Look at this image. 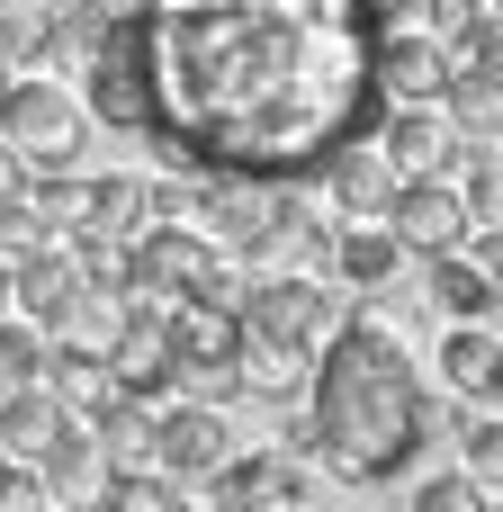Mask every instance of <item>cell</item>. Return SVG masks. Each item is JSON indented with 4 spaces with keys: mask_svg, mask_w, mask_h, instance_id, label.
<instances>
[{
    "mask_svg": "<svg viewBox=\"0 0 503 512\" xmlns=\"http://www.w3.org/2000/svg\"><path fill=\"white\" fill-rule=\"evenodd\" d=\"M441 117H450L459 135L495 144V135H503V72H495V63H450V90H441Z\"/></svg>",
    "mask_w": 503,
    "mask_h": 512,
    "instance_id": "obj_19",
    "label": "cell"
},
{
    "mask_svg": "<svg viewBox=\"0 0 503 512\" xmlns=\"http://www.w3.org/2000/svg\"><path fill=\"white\" fill-rule=\"evenodd\" d=\"M9 504H45V477L9 468V450H0V512H9Z\"/></svg>",
    "mask_w": 503,
    "mask_h": 512,
    "instance_id": "obj_29",
    "label": "cell"
},
{
    "mask_svg": "<svg viewBox=\"0 0 503 512\" xmlns=\"http://www.w3.org/2000/svg\"><path fill=\"white\" fill-rule=\"evenodd\" d=\"M0 81H9V63H0Z\"/></svg>",
    "mask_w": 503,
    "mask_h": 512,
    "instance_id": "obj_32",
    "label": "cell"
},
{
    "mask_svg": "<svg viewBox=\"0 0 503 512\" xmlns=\"http://www.w3.org/2000/svg\"><path fill=\"white\" fill-rule=\"evenodd\" d=\"M387 234L423 261V252L468 243L477 225H468V198H459V180H450V171H405V180H396V198H387Z\"/></svg>",
    "mask_w": 503,
    "mask_h": 512,
    "instance_id": "obj_5",
    "label": "cell"
},
{
    "mask_svg": "<svg viewBox=\"0 0 503 512\" xmlns=\"http://www.w3.org/2000/svg\"><path fill=\"white\" fill-rule=\"evenodd\" d=\"M9 297H18V315H27V324L63 333V324H72V306L90 297V279H81V261H72L63 243H36L27 261H9Z\"/></svg>",
    "mask_w": 503,
    "mask_h": 512,
    "instance_id": "obj_8",
    "label": "cell"
},
{
    "mask_svg": "<svg viewBox=\"0 0 503 512\" xmlns=\"http://www.w3.org/2000/svg\"><path fill=\"white\" fill-rule=\"evenodd\" d=\"M495 153H503V135H495Z\"/></svg>",
    "mask_w": 503,
    "mask_h": 512,
    "instance_id": "obj_33",
    "label": "cell"
},
{
    "mask_svg": "<svg viewBox=\"0 0 503 512\" xmlns=\"http://www.w3.org/2000/svg\"><path fill=\"white\" fill-rule=\"evenodd\" d=\"M486 324H495V333H503V288H495V306H486Z\"/></svg>",
    "mask_w": 503,
    "mask_h": 512,
    "instance_id": "obj_31",
    "label": "cell"
},
{
    "mask_svg": "<svg viewBox=\"0 0 503 512\" xmlns=\"http://www.w3.org/2000/svg\"><path fill=\"white\" fill-rule=\"evenodd\" d=\"M27 180H36V171H27V144H9V135H0V207H9V198H27Z\"/></svg>",
    "mask_w": 503,
    "mask_h": 512,
    "instance_id": "obj_28",
    "label": "cell"
},
{
    "mask_svg": "<svg viewBox=\"0 0 503 512\" xmlns=\"http://www.w3.org/2000/svg\"><path fill=\"white\" fill-rule=\"evenodd\" d=\"M243 441H234V423H225V405H162L153 414V468H171L180 486H207L225 459H234Z\"/></svg>",
    "mask_w": 503,
    "mask_h": 512,
    "instance_id": "obj_6",
    "label": "cell"
},
{
    "mask_svg": "<svg viewBox=\"0 0 503 512\" xmlns=\"http://www.w3.org/2000/svg\"><path fill=\"white\" fill-rule=\"evenodd\" d=\"M414 504H423V512H477V504H486V486H477L468 468H450V477H423Z\"/></svg>",
    "mask_w": 503,
    "mask_h": 512,
    "instance_id": "obj_26",
    "label": "cell"
},
{
    "mask_svg": "<svg viewBox=\"0 0 503 512\" xmlns=\"http://www.w3.org/2000/svg\"><path fill=\"white\" fill-rule=\"evenodd\" d=\"M306 423H315L324 468H342L351 486H396V477L423 459V441H432V396H423L414 351H405L387 324L342 315V324L315 342Z\"/></svg>",
    "mask_w": 503,
    "mask_h": 512,
    "instance_id": "obj_2",
    "label": "cell"
},
{
    "mask_svg": "<svg viewBox=\"0 0 503 512\" xmlns=\"http://www.w3.org/2000/svg\"><path fill=\"white\" fill-rule=\"evenodd\" d=\"M450 63H459V54H450L432 27H405V18L378 27V90H387V99H441V90H450Z\"/></svg>",
    "mask_w": 503,
    "mask_h": 512,
    "instance_id": "obj_9",
    "label": "cell"
},
{
    "mask_svg": "<svg viewBox=\"0 0 503 512\" xmlns=\"http://www.w3.org/2000/svg\"><path fill=\"white\" fill-rule=\"evenodd\" d=\"M432 369H441V387H450L459 405H495V387H503V333L486 324V315L450 324L441 351H432Z\"/></svg>",
    "mask_w": 503,
    "mask_h": 512,
    "instance_id": "obj_13",
    "label": "cell"
},
{
    "mask_svg": "<svg viewBox=\"0 0 503 512\" xmlns=\"http://www.w3.org/2000/svg\"><path fill=\"white\" fill-rule=\"evenodd\" d=\"M495 270L468 252V243H450V252H423V306H441L450 324H468V315H486L495 306Z\"/></svg>",
    "mask_w": 503,
    "mask_h": 512,
    "instance_id": "obj_15",
    "label": "cell"
},
{
    "mask_svg": "<svg viewBox=\"0 0 503 512\" xmlns=\"http://www.w3.org/2000/svg\"><path fill=\"white\" fill-rule=\"evenodd\" d=\"M45 387H54V396H63V414H81V423L117 396V378H108V360H99L90 342H63V351L45 342Z\"/></svg>",
    "mask_w": 503,
    "mask_h": 512,
    "instance_id": "obj_20",
    "label": "cell"
},
{
    "mask_svg": "<svg viewBox=\"0 0 503 512\" xmlns=\"http://www.w3.org/2000/svg\"><path fill=\"white\" fill-rule=\"evenodd\" d=\"M0 135L36 153V144H81L90 126H81V108H72L63 81H18V72H9V81H0Z\"/></svg>",
    "mask_w": 503,
    "mask_h": 512,
    "instance_id": "obj_11",
    "label": "cell"
},
{
    "mask_svg": "<svg viewBox=\"0 0 503 512\" xmlns=\"http://www.w3.org/2000/svg\"><path fill=\"white\" fill-rule=\"evenodd\" d=\"M81 99H90V126L144 135V72H135V54H126V27H108L99 54L81 63Z\"/></svg>",
    "mask_w": 503,
    "mask_h": 512,
    "instance_id": "obj_7",
    "label": "cell"
},
{
    "mask_svg": "<svg viewBox=\"0 0 503 512\" xmlns=\"http://www.w3.org/2000/svg\"><path fill=\"white\" fill-rule=\"evenodd\" d=\"M207 486H216V504H297L306 495V468L288 450H234Z\"/></svg>",
    "mask_w": 503,
    "mask_h": 512,
    "instance_id": "obj_16",
    "label": "cell"
},
{
    "mask_svg": "<svg viewBox=\"0 0 503 512\" xmlns=\"http://www.w3.org/2000/svg\"><path fill=\"white\" fill-rule=\"evenodd\" d=\"M360 9H369L378 27H396V18H414V0H360Z\"/></svg>",
    "mask_w": 503,
    "mask_h": 512,
    "instance_id": "obj_30",
    "label": "cell"
},
{
    "mask_svg": "<svg viewBox=\"0 0 503 512\" xmlns=\"http://www.w3.org/2000/svg\"><path fill=\"white\" fill-rule=\"evenodd\" d=\"M81 234H144V180H81Z\"/></svg>",
    "mask_w": 503,
    "mask_h": 512,
    "instance_id": "obj_21",
    "label": "cell"
},
{
    "mask_svg": "<svg viewBox=\"0 0 503 512\" xmlns=\"http://www.w3.org/2000/svg\"><path fill=\"white\" fill-rule=\"evenodd\" d=\"M459 468L503 495V405H459Z\"/></svg>",
    "mask_w": 503,
    "mask_h": 512,
    "instance_id": "obj_23",
    "label": "cell"
},
{
    "mask_svg": "<svg viewBox=\"0 0 503 512\" xmlns=\"http://www.w3.org/2000/svg\"><path fill=\"white\" fill-rule=\"evenodd\" d=\"M45 45H54V9L0 0V63H9V72H27V63H45Z\"/></svg>",
    "mask_w": 503,
    "mask_h": 512,
    "instance_id": "obj_24",
    "label": "cell"
},
{
    "mask_svg": "<svg viewBox=\"0 0 503 512\" xmlns=\"http://www.w3.org/2000/svg\"><path fill=\"white\" fill-rule=\"evenodd\" d=\"M234 306H243V324H252V333H279V342H306V351L351 315V297L315 288L306 270H261L252 288H234Z\"/></svg>",
    "mask_w": 503,
    "mask_h": 512,
    "instance_id": "obj_4",
    "label": "cell"
},
{
    "mask_svg": "<svg viewBox=\"0 0 503 512\" xmlns=\"http://www.w3.org/2000/svg\"><path fill=\"white\" fill-rule=\"evenodd\" d=\"M144 135L162 171L297 180L378 126V18L360 0H135Z\"/></svg>",
    "mask_w": 503,
    "mask_h": 512,
    "instance_id": "obj_1",
    "label": "cell"
},
{
    "mask_svg": "<svg viewBox=\"0 0 503 512\" xmlns=\"http://www.w3.org/2000/svg\"><path fill=\"white\" fill-rule=\"evenodd\" d=\"M36 477H45V495H72V504H108V477H117V450L72 414L45 450H36Z\"/></svg>",
    "mask_w": 503,
    "mask_h": 512,
    "instance_id": "obj_10",
    "label": "cell"
},
{
    "mask_svg": "<svg viewBox=\"0 0 503 512\" xmlns=\"http://www.w3.org/2000/svg\"><path fill=\"white\" fill-rule=\"evenodd\" d=\"M108 27H117V18H108L99 0H54V45H45V63H54V72H81Z\"/></svg>",
    "mask_w": 503,
    "mask_h": 512,
    "instance_id": "obj_22",
    "label": "cell"
},
{
    "mask_svg": "<svg viewBox=\"0 0 503 512\" xmlns=\"http://www.w3.org/2000/svg\"><path fill=\"white\" fill-rule=\"evenodd\" d=\"M63 423H72V414H63V396H54L45 378L0 387V450H9V459H36V450H45Z\"/></svg>",
    "mask_w": 503,
    "mask_h": 512,
    "instance_id": "obj_18",
    "label": "cell"
},
{
    "mask_svg": "<svg viewBox=\"0 0 503 512\" xmlns=\"http://www.w3.org/2000/svg\"><path fill=\"white\" fill-rule=\"evenodd\" d=\"M198 288H216V297H234V279H225V252L198 234V225H144L135 234V279L117 288V297H153V306H171V297H198Z\"/></svg>",
    "mask_w": 503,
    "mask_h": 512,
    "instance_id": "obj_3",
    "label": "cell"
},
{
    "mask_svg": "<svg viewBox=\"0 0 503 512\" xmlns=\"http://www.w3.org/2000/svg\"><path fill=\"white\" fill-rule=\"evenodd\" d=\"M405 261H414V252L387 234V216H351V225H333V252H324V270H333L342 288H360V297H387Z\"/></svg>",
    "mask_w": 503,
    "mask_h": 512,
    "instance_id": "obj_12",
    "label": "cell"
},
{
    "mask_svg": "<svg viewBox=\"0 0 503 512\" xmlns=\"http://www.w3.org/2000/svg\"><path fill=\"white\" fill-rule=\"evenodd\" d=\"M396 180H405V171L378 153V135H351V144L324 162V189H333V207H342V216H387Z\"/></svg>",
    "mask_w": 503,
    "mask_h": 512,
    "instance_id": "obj_14",
    "label": "cell"
},
{
    "mask_svg": "<svg viewBox=\"0 0 503 512\" xmlns=\"http://www.w3.org/2000/svg\"><path fill=\"white\" fill-rule=\"evenodd\" d=\"M306 369H315V351H306V342H279V333H252V324H243V351H234L243 396H297V387H306Z\"/></svg>",
    "mask_w": 503,
    "mask_h": 512,
    "instance_id": "obj_17",
    "label": "cell"
},
{
    "mask_svg": "<svg viewBox=\"0 0 503 512\" xmlns=\"http://www.w3.org/2000/svg\"><path fill=\"white\" fill-rule=\"evenodd\" d=\"M27 378H45V324L0 315V387H27Z\"/></svg>",
    "mask_w": 503,
    "mask_h": 512,
    "instance_id": "obj_25",
    "label": "cell"
},
{
    "mask_svg": "<svg viewBox=\"0 0 503 512\" xmlns=\"http://www.w3.org/2000/svg\"><path fill=\"white\" fill-rule=\"evenodd\" d=\"M414 9H423V27H432L441 45H459V36L486 18V0H414Z\"/></svg>",
    "mask_w": 503,
    "mask_h": 512,
    "instance_id": "obj_27",
    "label": "cell"
}]
</instances>
